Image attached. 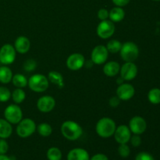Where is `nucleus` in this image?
<instances>
[{
  "label": "nucleus",
  "instance_id": "f257e3e1",
  "mask_svg": "<svg viewBox=\"0 0 160 160\" xmlns=\"http://www.w3.org/2000/svg\"><path fill=\"white\" fill-rule=\"evenodd\" d=\"M61 133L66 139L69 141H76L83 134V129L77 122L67 120L61 125Z\"/></svg>",
  "mask_w": 160,
  "mask_h": 160
},
{
  "label": "nucleus",
  "instance_id": "f03ea898",
  "mask_svg": "<svg viewBox=\"0 0 160 160\" xmlns=\"http://www.w3.org/2000/svg\"><path fill=\"white\" fill-rule=\"evenodd\" d=\"M116 128L117 125L115 121L109 117H102L95 125L97 134L102 138H109L113 136Z\"/></svg>",
  "mask_w": 160,
  "mask_h": 160
},
{
  "label": "nucleus",
  "instance_id": "7ed1b4c3",
  "mask_svg": "<svg viewBox=\"0 0 160 160\" xmlns=\"http://www.w3.org/2000/svg\"><path fill=\"white\" fill-rule=\"evenodd\" d=\"M120 57L125 62H134L139 56V48L133 42H126L122 44L120 51Z\"/></svg>",
  "mask_w": 160,
  "mask_h": 160
},
{
  "label": "nucleus",
  "instance_id": "20e7f679",
  "mask_svg": "<svg viewBox=\"0 0 160 160\" xmlns=\"http://www.w3.org/2000/svg\"><path fill=\"white\" fill-rule=\"evenodd\" d=\"M48 79L45 75L36 73L28 79V86L31 91L38 93L44 92L48 88Z\"/></svg>",
  "mask_w": 160,
  "mask_h": 160
},
{
  "label": "nucleus",
  "instance_id": "39448f33",
  "mask_svg": "<svg viewBox=\"0 0 160 160\" xmlns=\"http://www.w3.org/2000/svg\"><path fill=\"white\" fill-rule=\"evenodd\" d=\"M36 123L33 120L29 118L22 119L18 123H17V135L22 138H27L32 135L36 131Z\"/></svg>",
  "mask_w": 160,
  "mask_h": 160
},
{
  "label": "nucleus",
  "instance_id": "423d86ee",
  "mask_svg": "<svg viewBox=\"0 0 160 160\" xmlns=\"http://www.w3.org/2000/svg\"><path fill=\"white\" fill-rule=\"evenodd\" d=\"M4 117L11 124H17L23 119V112L17 104L9 105L4 110Z\"/></svg>",
  "mask_w": 160,
  "mask_h": 160
},
{
  "label": "nucleus",
  "instance_id": "0eeeda50",
  "mask_svg": "<svg viewBox=\"0 0 160 160\" xmlns=\"http://www.w3.org/2000/svg\"><path fill=\"white\" fill-rule=\"evenodd\" d=\"M17 57V51L13 45L5 44L0 48V63L5 66L13 63Z\"/></svg>",
  "mask_w": 160,
  "mask_h": 160
},
{
  "label": "nucleus",
  "instance_id": "6e6552de",
  "mask_svg": "<svg viewBox=\"0 0 160 160\" xmlns=\"http://www.w3.org/2000/svg\"><path fill=\"white\" fill-rule=\"evenodd\" d=\"M115 24L110 20H101L96 28L97 35L102 39H108L115 33Z\"/></svg>",
  "mask_w": 160,
  "mask_h": 160
},
{
  "label": "nucleus",
  "instance_id": "1a4fd4ad",
  "mask_svg": "<svg viewBox=\"0 0 160 160\" xmlns=\"http://www.w3.org/2000/svg\"><path fill=\"white\" fill-rule=\"evenodd\" d=\"M109 52H108L106 46L102 45H99L95 46L92 49L91 54V60L94 64L96 65H102L106 62L108 57H109Z\"/></svg>",
  "mask_w": 160,
  "mask_h": 160
},
{
  "label": "nucleus",
  "instance_id": "9d476101",
  "mask_svg": "<svg viewBox=\"0 0 160 160\" xmlns=\"http://www.w3.org/2000/svg\"><path fill=\"white\" fill-rule=\"evenodd\" d=\"M120 78L123 81H132L137 77L138 67L134 62H125L120 67Z\"/></svg>",
  "mask_w": 160,
  "mask_h": 160
},
{
  "label": "nucleus",
  "instance_id": "9b49d317",
  "mask_svg": "<svg viewBox=\"0 0 160 160\" xmlns=\"http://www.w3.org/2000/svg\"><path fill=\"white\" fill-rule=\"evenodd\" d=\"M85 64V58L81 53H73L67 59V67L70 70L77 71L82 68Z\"/></svg>",
  "mask_w": 160,
  "mask_h": 160
},
{
  "label": "nucleus",
  "instance_id": "f8f14e48",
  "mask_svg": "<svg viewBox=\"0 0 160 160\" xmlns=\"http://www.w3.org/2000/svg\"><path fill=\"white\" fill-rule=\"evenodd\" d=\"M128 127H129L131 133L140 135L146 131L147 123L143 117L135 116L130 120Z\"/></svg>",
  "mask_w": 160,
  "mask_h": 160
},
{
  "label": "nucleus",
  "instance_id": "ddd939ff",
  "mask_svg": "<svg viewBox=\"0 0 160 160\" xmlns=\"http://www.w3.org/2000/svg\"><path fill=\"white\" fill-rule=\"evenodd\" d=\"M113 136L115 141L119 145L120 144H128L131 138V131L129 127L127 125H120L116 128Z\"/></svg>",
  "mask_w": 160,
  "mask_h": 160
},
{
  "label": "nucleus",
  "instance_id": "4468645a",
  "mask_svg": "<svg viewBox=\"0 0 160 160\" xmlns=\"http://www.w3.org/2000/svg\"><path fill=\"white\" fill-rule=\"evenodd\" d=\"M56 106V100L52 96L44 95L40 97L37 102V108L40 112L47 113L53 110Z\"/></svg>",
  "mask_w": 160,
  "mask_h": 160
},
{
  "label": "nucleus",
  "instance_id": "2eb2a0df",
  "mask_svg": "<svg viewBox=\"0 0 160 160\" xmlns=\"http://www.w3.org/2000/svg\"><path fill=\"white\" fill-rule=\"evenodd\" d=\"M135 94V89L134 86L128 83H123L120 84L117 89V96L121 101H128L134 97Z\"/></svg>",
  "mask_w": 160,
  "mask_h": 160
},
{
  "label": "nucleus",
  "instance_id": "dca6fc26",
  "mask_svg": "<svg viewBox=\"0 0 160 160\" xmlns=\"http://www.w3.org/2000/svg\"><path fill=\"white\" fill-rule=\"evenodd\" d=\"M13 46L17 52L20 54H25L31 48V42L28 38L25 36H19L15 40Z\"/></svg>",
  "mask_w": 160,
  "mask_h": 160
},
{
  "label": "nucleus",
  "instance_id": "f3484780",
  "mask_svg": "<svg viewBox=\"0 0 160 160\" xmlns=\"http://www.w3.org/2000/svg\"><path fill=\"white\" fill-rule=\"evenodd\" d=\"M67 160H90V156L84 148H75L68 152Z\"/></svg>",
  "mask_w": 160,
  "mask_h": 160
},
{
  "label": "nucleus",
  "instance_id": "a211bd4d",
  "mask_svg": "<svg viewBox=\"0 0 160 160\" xmlns=\"http://www.w3.org/2000/svg\"><path fill=\"white\" fill-rule=\"evenodd\" d=\"M120 66L116 61H109V62H105V65L103 67V73L107 77H115L120 73Z\"/></svg>",
  "mask_w": 160,
  "mask_h": 160
},
{
  "label": "nucleus",
  "instance_id": "6ab92c4d",
  "mask_svg": "<svg viewBox=\"0 0 160 160\" xmlns=\"http://www.w3.org/2000/svg\"><path fill=\"white\" fill-rule=\"evenodd\" d=\"M125 17V12L122 7L115 6L109 11V19L113 23L122 21Z\"/></svg>",
  "mask_w": 160,
  "mask_h": 160
},
{
  "label": "nucleus",
  "instance_id": "aec40b11",
  "mask_svg": "<svg viewBox=\"0 0 160 160\" xmlns=\"http://www.w3.org/2000/svg\"><path fill=\"white\" fill-rule=\"evenodd\" d=\"M12 133V127L6 119H0V138H9Z\"/></svg>",
  "mask_w": 160,
  "mask_h": 160
},
{
  "label": "nucleus",
  "instance_id": "412c9836",
  "mask_svg": "<svg viewBox=\"0 0 160 160\" xmlns=\"http://www.w3.org/2000/svg\"><path fill=\"white\" fill-rule=\"evenodd\" d=\"M12 72L9 67L7 66H2L0 67V83L2 84H9L12 81Z\"/></svg>",
  "mask_w": 160,
  "mask_h": 160
},
{
  "label": "nucleus",
  "instance_id": "4be33fe9",
  "mask_svg": "<svg viewBox=\"0 0 160 160\" xmlns=\"http://www.w3.org/2000/svg\"><path fill=\"white\" fill-rule=\"evenodd\" d=\"M48 81L57 85L59 88H62L64 86L63 77L58 71H50L48 75Z\"/></svg>",
  "mask_w": 160,
  "mask_h": 160
},
{
  "label": "nucleus",
  "instance_id": "5701e85b",
  "mask_svg": "<svg viewBox=\"0 0 160 160\" xmlns=\"http://www.w3.org/2000/svg\"><path fill=\"white\" fill-rule=\"evenodd\" d=\"M12 83L17 88H23L28 86V79H27L26 77L21 73H17L12 76Z\"/></svg>",
  "mask_w": 160,
  "mask_h": 160
},
{
  "label": "nucleus",
  "instance_id": "b1692460",
  "mask_svg": "<svg viewBox=\"0 0 160 160\" xmlns=\"http://www.w3.org/2000/svg\"><path fill=\"white\" fill-rule=\"evenodd\" d=\"M12 99L16 104H20L23 102L26 98V93L23 88H16L13 92L11 93Z\"/></svg>",
  "mask_w": 160,
  "mask_h": 160
},
{
  "label": "nucleus",
  "instance_id": "393cba45",
  "mask_svg": "<svg viewBox=\"0 0 160 160\" xmlns=\"http://www.w3.org/2000/svg\"><path fill=\"white\" fill-rule=\"evenodd\" d=\"M37 131L39 134V135L42 137L46 138L49 137L52 133V128L51 125L48 124V123H42L37 127Z\"/></svg>",
  "mask_w": 160,
  "mask_h": 160
},
{
  "label": "nucleus",
  "instance_id": "a878e982",
  "mask_svg": "<svg viewBox=\"0 0 160 160\" xmlns=\"http://www.w3.org/2000/svg\"><path fill=\"white\" fill-rule=\"evenodd\" d=\"M62 156V152L57 147H52L48 148L46 152V157L48 160H61Z\"/></svg>",
  "mask_w": 160,
  "mask_h": 160
},
{
  "label": "nucleus",
  "instance_id": "bb28decb",
  "mask_svg": "<svg viewBox=\"0 0 160 160\" xmlns=\"http://www.w3.org/2000/svg\"><path fill=\"white\" fill-rule=\"evenodd\" d=\"M121 47V42L118 40H116V39H112L109 42H108L107 45H106V48H107L108 52L111 53H113V54L120 52Z\"/></svg>",
  "mask_w": 160,
  "mask_h": 160
},
{
  "label": "nucleus",
  "instance_id": "cd10ccee",
  "mask_svg": "<svg viewBox=\"0 0 160 160\" xmlns=\"http://www.w3.org/2000/svg\"><path fill=\"white\" fill-rule=\"evenodd\" d=\"M148 98L151 103L157 105L160 103V89L152 88L148 94Z\"/></svg>",
  "mask_w": 160,
  "mask_h": 160
},
{
  "label": "nucleus",
  "instance_id": "c85d7f7f",
  "mask_svg": "<svg viewBox=\"0 0 160 160\" xmlns=\"http://www.w3.org/2000/svg\"><path fill=\"white\" fill-rule=\"evenodd\" d=\"M11 98V92L9 88L4 86L0 87V102H8Z\"/></svg>",
  "mask_w": 160,
  "mask_h": 160
},
{
  "label": "nucleus",
  "instance_id": "c756f323",
  "mask_svg": "<svg viewBox=\"0 0 160 160\" xmlns=\"http://www.w3.org/2000/svg\"><path fill=\"white\" fill-rule=\"evenodd\" d=\"M37 67V62L33 59H28L24 62L23 65V70L26 72H32Z\"/></svg>",
  "mask_w": 160,
  "mask_h": 160
},
{
  "label": "nucleus",
  "instance_id": "7c9ffc66",
  "mask_svg": "<svg viewBox=\"0 0 160 160\" xmlns=\"http://www.w3.org/2000/svg\"><path fill=\"white\" fill-rule=\"evenodd\" d=\"M118 153L122 158H128L131 153V149L128 144H120L118 147Z\"/></svg>",
  "mask_w": 160,
  "mask_h": 160
},
{
  "label": "nucleus",
  "instance_id": "2f4dec72",
  "mask_svg": "<svg viewBox=\"0 0 160 160\" xmlns=\"http://www.w3.org/2000/svg\"><path fill=\"white\" fill-rule=\"evenodd\" d=\"M135 160H155L153 156L151 154L145 152H142L138 153L136 156Z\"/></svg>",
  "mask_w": 160,
  "mask_h": 160
},
{
  "label": "nucleus",
  "instance_id": "473e14b6",
  "mask_svg": "<svg viewBox=\"0 0 160 160\" xmlns=\"http://www.w3.org/2000/svg\"><path fill=\"white\" fill-rule=\"evenodd\" d=\"M9 150V145L6 139L0 138V155H6Z\"/></svg>",
  "mask_w": 160,
  "mask_h": 160
},
{
  "label": "nucleus",
  "instance_id": "72a5a7b5",
  "mask_svg": "<svg viewBox=\"0 0 160 160\" xmlns=\"http://www.w3.org/2000/svg\"><path fill=\"white\" fill-rule=\"evenodd\" d=\"M130 142L134 147H138L142 144V138L138 134H134L133 136H131Z\"/></svg>",
  "mask_w": 160,
  "mask_h": 160
},
{
  "label": "nucleus",
  "instance_id": "f704fd0d",
  "mask_svg": "<svg viewBox=\"0 0 160 160\" xmlns=\"http://www.w3.org/2000/svg\"><path fill=\"white\" fill-rule=\"evenodd\" d=\"M98 18L100 20H105L109 19V11L106 9H100L98 12Z\"/></svg>",
  "mask_w": 160,
  "mask_h": 160
},
{
  "label": "nucleus",
  "instance_id": "c9c22d12",
  "mask_svg": "<svg viewBox=\"0 0 160 160\" xmlns=\"http://www.w3.org/2000/svg\"><path fill=\"white\" fill-rule=\"evenodd\" d=\"M120 101L121 100L118 98L117 96H113L112 98H109V104L111 107L112 108H117L120 104Z\"/></svg>",
  "mask_w": 160,
  "mask_h": 160
},
{
  "label": "nucleus",
  "instance_id": "e433bc0d",
  "mask_svg": "<svg viewBox=\"0 0 160 160\" xmlns=\"http://www.w3.org/2000/svg\"><path fill=\"white\" fill-rule=\"evenodd\" d=\"M112 1L116 6L123 7V6H127L131 0H112Z\"/></svg>",
  "mask_w": 160,
  "mask_h": 160
},
{
  "label": "nucleus",
  "instance_id": "4c0bfd02",
  "mask_svg": "<svg viewBox=\"0 0 160 160\" xmlns=\"http://www.w3.org/2000/svg\"><path fill=\"white\" fill-rule=\"evenodd\" d=\"M90 160H109V159L105 154L98 153V154L94 155L92 158H90Z\"/></svg>",
  "mask_w": 160,
  "mask_h": 160
},
{
  "label": "nucleus",
  "instance_id": "58836bf2",
  "mask_svg": "<svg viewBox=\"0 0 160 160\" xmlns=\"http://www.w3.org/2000/svg\"><path fill=\"white\" fill-rule=\"evenodd\" d=\"M0 160H11L10 158L8 157L6 155H0Z\"/></svg>",
  "mask_w": 160,
  "mask_h": 160
},
{
  "label": "nucleus",
  "instance_id": "ea45409f",
  "mask_svg": "<svg viewBox=\"0 0 160 160\" xmlns=\"http://www.w3.org/2000/svg\"><path fill=\"white\" fill-rule=\"evenodd\" d=\"M117 83L119 84V85H120V84H123V80L122 79V78L120 77V78H119L118 80H117Z\"/></svg>",
  "mask_w": 160,
  "mask_h": 160
},
{
  "label": "nucleus",
  "instance_id": "a19ab883",
  "mask_svg": "<svg viewBox=\"0 0 160 160\" xmlns=\"http://www.w3.org/2000/svg\"><path fill=\"white\" fill-rule=\"evenodd\" d=\"M153 1H156V2H158V1H160V0H153Z\"/></svg>",
  "mask_w": 160,
  "mask_h": 160
},
{
  "label": "nucleus",
  "instance_id": "79ce46f5",
  "mask_svg": "<svg viewBox=\"0 0 160 160\" xmlns=\"http://www.w3.org/2000/svg\"><path fill=\"white\" fill-rule=\"evenodd\" d=\"M0 64H1V63H0Z\"/></svg>",
  "mask_w": 160,
  "mask_h": 160
}]
</instances>
